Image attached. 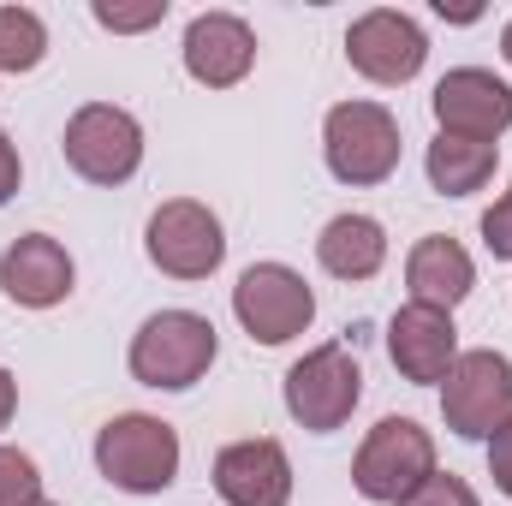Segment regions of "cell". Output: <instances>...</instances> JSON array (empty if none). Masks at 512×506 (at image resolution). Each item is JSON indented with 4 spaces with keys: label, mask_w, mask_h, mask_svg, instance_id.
Here are the masks:
<instances>
[{
    "label": "cell",
    "mask_w": 512,
    "mask_h": 506,
    "mask_svg": "<svg viewBox=\"0 0 512 506\" xmlns=\"http://www.w3.org/2000/svg\"><path fill=\"white\" fill-rule=\"evenodd\" d=\"M483 245H489V256L512 262V191H501L495 209L483 215Z\"/></svg>",
    "instance_id": "cell-23"
},
{
    "label": "cell",
    "mask_w": 512,
    "mask_h": 506,
    "mask_svg": "<svg viewBox=\"0 0 512 506\" xmlns=\"http://www.w3.org/2000/svg\"><path fill=\"white\" fill-rule=\"evenodd\" d=\"M429 471H435V441H429V429L411 423V417H382V423L364 435L358 459H352V489L376 506H399Z\"/></svg>",
    "instance_id": "cell-3"
},
{
    "label": "cell",
    "mask_w": 512,
    "mask_h": 506,
    "mask_svg": "<svg viewBox=\"0 0 512 506\" xmlns=\"http://www.w3.org/2000/svg\"><path fill=\"white\" fill-rule=\"evenodd\" d=\"M387 358H393L399 376L417 381V387L447 381L453 358H459V328H453V316H447V310H429V304L393 310V322H387Z\"/></svg>",
    "instance_id": "cell-12"
},
{
    "label": "cell",
    "mask_w": 512,
    "mask_h": 506,
    "mask_svg": "<svg viewBox=\"0 0 512 506\" xmlns=\"http://www.w3.org/2000/svg\"><path fill=\"white\" fill-rule=\"evenodd\" d=\"M233 316L256 346H286L316 322V292L286 262H251L233 286Z\"/></svg>",
    "instance_id": "cell-4"
},
{
    "label": "cell",
    "mask_w": 512,
    "mask_h": 506,
    "mask_svg": "<svg viewBox=\"0 0 512 506\" xmlns=\"http://www.w3.org/2000/svg\"><path fill=\"white\" fill-rule=\"evenodd\" d=\"M221 340H215V322L197 316V310H161L137 328L131 340V376L143 387H161V393H185L209 376Z\"/></svg>",
    "instance_id": "cell-1"
},
{
    "label": "cell",
    "mask_w": 512,
    "mask_h": 506,
    "mask_svg": "<svg viewBox=\"0 0 512 506\" xmlns=\"http://www.w3.org/2000/svg\"><path fill=\"white\" fill-rule=\"evenodd\" d=\"M90 12H96L102 30H149V24L167 18V0H149V6H114V0H96Z\"/></svg>",
    "instance_id": "cell-22"
},
{
    "label": "cell",
    "mask_w": 512,
    "mask_h": 506,
    "mask_svg": "<svg viewBox=\"0 0 512 506\" xmlns=\"http://www.w3.org/2000/svg\"><path fill=\"white\" fill-rule=\"evenodd\" d=\"M346 60L370 84H411L423 72V60H429V36H423V24L411 12L376 6L346 30Z\"/></svg>",
    "instance_id": "cell-10"
},
{
    "label": "cell",
    "mask_w": 512,
    "mask_h": 506,
    "mask_svg": "<svg viewBox=\"0 0 512 506\" xmlns=\"http://www.w3.org/2000/svg\"><path fill=\"white\" fill-rule=\"evenodd\" d=\"M215 495L227 506H286L292 501V459L280 441L256 435L215 453Z\"/></svg>",
    "instance_id": "cell-13"
},
{
    "label": "cell",
    "mask_w": 512,
    "mask_h": 506,
    "mask_svg": "<svg viewBox=\"0 0 512 506\" xmlns=\"http://www.w3.org/2000/svg\"><path fill=\"white\" fill-rule=\"evenodd\" d=\"M143 251H149V262L161 274H173V280H209L221 268V256H227V233H221V221H215L209 203L173 197V203H161L149 215Z\"/></svg>",
    "instance_id": "cell-9"
},
{
    "label": "cell",
    "mask_w": 512,
    "mask_h": 506,
    "mask_svg": "<svg viewBox=\"0 0 512 506\" xmlns=\"http://www.w3.org/2000/svg\"><path fill=\"white\" fill-rule=\"evenodd\" d=\"M72 256L60 239H48V233H24V239H12L6 256H0V292L12 298V304H24V310H54V304H66L72 298Z\"/></svg>",
    "instance_id": "cell-14"
},
{
    "label": "cell",
    "mask_w": 512,
    "mask_h": 506,
    "mask_svg": "<svg viewBox=\"0 0 512 506\" xmlns=\"http://www.w3.org/2000/svg\"><path fill=\"white\" fill-rule=\"evenodd\" d=\"M441 417H447L453 435L489 441L512 417V358L507 352H495V346L459 352L447 381H441Z\"/></svg>",
    "instance_id": "cell-5"
},
{
    "label": "cell",
    "mask_w": 512,
    "mask_h": 506,
    "mask_svg": "<svg viewBox=\"0 0 512 506\" xmlns=\"http://www.w3.org/2000/svg\"><path fill=\"white\" fill-rule=\"evenodd\" d=\"M66 167L90 185H126L131 173L143 167V126L131 120L126 108L114 102H90L66 120Z\"/></svg>",
    "instance_id": "cell-8"
},
{
    "label": "cell",
    "mask_w": 512,
    "mask_h": 506,
    "mask_svg": "<svg viewBox=\"0 0 512 506\" xmlns=\"http://www.w3.org/2000/svg\"><path fill=\"white\" fill-rule=\"evenodd\" d=\"M495 161H501L495 143H471V137H447L441 131L429 143V155H423V173H429V185L441 197H471V191H483L495 179Z\"/></svg>",
    "instance_id": "cell-18"
},
{
    "label": "cell",
    "mask_w": 512,
    "mask_h": 506,
    "mask_svg": "<svg viewBox=\"0 0 512 506\" xmlns=\"http://www.w3.org/2000/svg\"><path fill=\"white\" fill-rule=\"evenodd\" d=\"M435 120L447 137H471V143H495L501 131L512 126V84H501L495 72L483 66H459L435 84L429 96Z\"/></svg>",
    "instance_id": "cell-11"
},
{
    "label": "cell",
    "mask_w": 512,
    "mask_h": 506,
    "mask_svg": "<svg viewBox=\"0 0 512 506\" xmlns=\"http://www.w3.org/2000/svg\"><path fill=\"white\" fill-rule=\"evenodd\" d=\"M405 286H411V304H429V310H447L465 304V292L477 286V268H471V251L447 233H429L417 239L411 256H405Z\"/></svg>",
    "instance_id": "cell-16"
},
{
    "label": "cell",
    "mask_w": 512,
    "mask_h": 506,
    "mask_svg": "<svg viewBox=\"0 0 512 506\" xmlns=\"http://www.w3.org/2000/svg\"><path fill=\"white\" fill-rule=\"evenodd\" d=\"M256 66V36L239 12H197L185 30V72L209 90H233Z\"/></svg>",
    "instance_id": "cell-15"
},
{
    "label": "cell",
    "mask_w": 512,
    "mask_h": 506,
    "mask_svg": "<svg viewBox=\"0 0 512 506\" xmlns=\"http://www.w3.org/2000/svg\"><path fill=\"white\" fill-rule=\"evenodd\" d=\"M18 179H24V167H18V143L0 131V203L18 197Z\"/></svg>",
    "instance_id": "cell-25"
},
{
    "label": "cell",
    "mask_w": 512,
    "mask_h": 506,
    "mask_svg": "<svg viewBox=\"0 0 512 506\" xmlns=\"http://www.w3.org/2000/svg\"><path fill=\"white\" fill-rule=\"evenodd\" d=\"M316 262L334 274V280H370L387 262V233L382 221L370 215H334L316 239Z\"/></svg>",
    "instance_id": "cell-17"
},
{
    "label": "cell",
    "mask_w": 512,
    "mask_h": 506,
    "mask_svg": "<svg viewBox=\"0 0 512 506\" xmlns=\"http://www.w3.org/2000/svg\"><path fill=\"white\" fill-rule=\"evenodd\" d=\"M358 399H364V370L346 346H316L286 370V411L310 435L340 429L358 411Z\"/></svg>",
    "instance_id": "cell-7"
},
{
    "label": "cell",
    "mask_w": 512,
    "mask_h": 506,
    "mask_svg": "<svg viewBox=\"0 0 512 506\" xmlns=\"http://www.w3.org/2000/svg\"><path fill=\"white\" fill-rule=\"evenodd\" d=\"M48 54V24L30 6H0V72H36Z\"/></svg>",
    "instance_id": "cell-19"
},
{
    "label": "cell",
    "mask_w": 512,
    "mask_h": 506,
    "mask_svg": "<svg viewBox=\"0 0 512 506\" xmlns=\"http://www.w3.org/2000/svg\"><path fill=\"white\" fill-rule=\"evenodd\" d=\"M0 506H42V471L18 447H0Z\"/></svg>",
    "instance_id": "cell-20"
},
{
    "label": "cell",
    "mask_w": 512,
    "mask_h": 506,
    "mask_svg": "<svg viewBox=\"0 0 512 506\" xmlns=\"http://www.w3.org/2000/svg\"><path fill=\"white\" fill-rule=\"evenodd\" d=\"M399 506H477V495H471L465 477H453V471H429V477H423Z\"/></svg>",
    "instance_id": "cell-21"
},
{
    "label": "cell",
    "mask_w": 512,
    "mask_h": 506,
    "mask_svg": "<svg viewBox=\"0 0 512 506\" xmlns=\"http://www.w3.org/2000/svg\"><path fill=\"white\" fill-rule=\"evenodd\" d=\"M96 471L126 489V495H161L179 477V435L173 423L149 417V411H126L114 423H102L96 435Z\"/></svg>",
    "instance_id": "cell-2"
},
{
    "label": "cell",
    "mask_w": 512,
    "mask_h": 506,
    "mask_svg": "<svg viewBox=\"0 0 512 506\" xmlns=\"http://www.w3.org/2000/svg\"><path fill=\"white\" fill-rule=\"evenodd\" d=\"M322 149L340 185H382L399 167V120L382 102H340L322 126Z\"/></svg>",
    "instance_id": "cell-6"
},
{
    "label": "cell",
    "mask_w": 512,
    "mask_h": 506,
    "mask_svg": "<svg viewBox=\"0 0 512 506\" xmlns=\"http://www.w3.org/2000/svg\"><path fill=\"white\" fill-rule=\"evenodd\" d=\"M501 54H507V66H512V24L501 30Z\"/></svg>",
    "instance_id": "cell-27"
},
{
    "label": "cell",
    "mask_w": 512,
    "mask_h": 506,
    "mask_svg": "<svg viewBox=\"0 0 512 506\" xmlns=\"http://www.w3.org/2000/svg\"><path fill=\"white\" fill-rule=\"evenodd\" d=\"M42 506H54V501H42Z\"/></svg>",
    "instance_id": "cell-28"
},
{
    "label": "cell",
    "mask_w": 512,
    "mask_h": 506,
    "mask_svg": "<svg viewBox=\"0 0 512 506\" xmlns=\"http://www.w3.org/2000/svg\"><path fill=\"white\" fill-rule=\"evenodd\" d=\"M12 411H18V381H12V370L0 364V429L12 423Z\"/></svg>",
    "instance_id": "cell-26"
},
{
    "label": "cell",
    "mask_w": 512,
    "mask_h": 506,
    "mask_svg": "<svg viewBox=\"0 0 512 506\" xmlns=\"http://www.w3.org/2000/svg\"><path fill=\"white\" fill-rule=\"evenodd\" d=\"M489 477H495V489L512 501V417L489 435Z\"/></svg>",
    "instance_id": "cell-24"
}]
</instances>
